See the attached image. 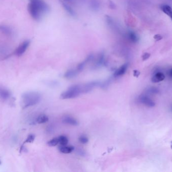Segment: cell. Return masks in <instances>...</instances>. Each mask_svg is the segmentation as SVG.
<instances>
[{"mask_svg": "<svg viewBox=\"0 0 172 172\" xmlns=\"http://www.w3.org/2000/svg\"><path fill=\"white\" fill-rule=\"evenodd\" d=\"M48 120L49 119L47 116L45 115H41L39 116L38 118H37L36 122L38 124H43L48 122Z\"/></svg>", "mask_w": 172, "mask_h": 172, "instance_id": "18", "label": "cell"}, {"mask_svg": "<svg viewBox=\"0 0 172 172\" xmlns=\"http://www.w3.org/2000/svg\"><path fill=\"white\" fill-rule=\"evenodd\" d=\"M171 149H172V141L171 142Z\"/></svg>", "mask_w": 172, "mask_h": 172, "instance_id": "30", "label": "cell"}, {"mask_svg": "<svg viewBox=\"0 0 172 172\" xmlns=\"http://www.w3.org/2000/svg\"><path fill=\"white\" fill-rule=\"evenodd\" d=\"M139 101L140 102L143 103V104L145 105L148 107H152L155 105V103L148 97H146L145 95H140L139 97Z\"/></svg>", "mask_w": 172, "mask_h": 172, "instance_id": "5", "label": "cell"}, {"mask_svg": "<svg viewBox=\"0 0 172 172\" xmlns=\"http://www.w3.org/2000/svg\"><path fill=\"white\" fill-rule=\"evenodd\" d=\"M151 56V54L150 53H145L142 56V58H143V61H145V60H148Z\"/></svg>", "mask_w": 172, "mask_h": 172, "instance_id": "24", "label": "cell"}, {"mask_svg": "<svg viewBox=\"0 0 172 172\" xmlns=\"http://www.w3.org/2000/svg\"><path fill=\"white\" fill-rule=\"evenodd\" d=\"M165 76L163 73L158 72L151 78V81L153 83L159 82L160 81L164 80Z\"/></svg>", "mask_w": 172, "mask_h": 172, "instance_id": "12", "label": "cell"}, {"mask_svg": "<svg viewBox=\"0 0 172 172\" xmlns=\"http://www.w3.org/2000/svg\"><path fill=\"white\" fill-rule=\"evenodd\" d=\"M1 162L0 161V165H1Z\"/></svg>", "mask_w": 172, "mask_h": 172, "instance_id": "32", "label": "cell"}, {"mask_svg": "<svg viewBox=\"0 0 172 172\" xmlns=\"http://www.w3.org/2000/svg\"><path fill=\"white\" fill-rule=\"evenodd\" d=\"M62 122L65 124L68 125H72V126H77L79 124L78 121L73 117L70 116H65L62 119Z\"/></svg>", "mask_w": 172, "mask_h": 172, "instance_id": "8", "label": "cell"}, {"mask_svg": "<svg viewBox=\"0 0 172 172\" xmlns=\"http://www.w3.org/2000/svg\"><path fill=\"white\" fill-rule=\"evenodd\" d=\"M50 7L43 0H29L28 10L34 20H40L43 15L50 11Z\"/></svg>", "mask_w": 172, "mask_h": 172, "instance_id": "1", "label": "cell"}, {"mask_svg": "<svg viewBox=\"0 0 172 172\" xmlns=\"http://www.w3.org/2000/svg\"><path fill=\"white\" fill-rule=\"evenodd\" d=\"M11 95V93L6 88L0 87V99L6 100L8 99Z\"/></svg>", "mask_w": 172, "mask_h": 172, "instance_id": "10", "label": "cell"}, {"mask_svg": "<svg viewBox=\"0 0 172 172\" xmlns=\"http://www.w3.org/2000/svg\"><path fill=\"white\" fill-rule=\"evenodd\" d=\"M0 31L7 36H11L13 34L12 29L6 25H0Z\"/></svg>", "mask_w": 172, "mask_h": 172, "instance_id": "14", "label": "cell"}, {"mask_svg": "<svg viewBox=\"0 0 172 172\" xmlns=\"http://www.w3.org/2000/svg\"><path fill=\"white\" fill-rule=\"evenodd\" d=\"M61 2H62V6L64 7L65 10H66V12L72 16H73V17L76 16V14L74 11V10H73V9L72 8L71 6H69V5L68 4L65 2L63 1H62Z\"/></svg>", "mask_w": 172, "mask_h": 172, "instance_id": "13", "label": "cell"}, {"mask_svg": "<svg viewBox=\"0 0 172 172\" xmlns=\"http://www.w3.org/2000/svg\"><path fill=\"white\" fill-rule=\"evenodd\" d=\"M93 54L89 55L83 62H82L80 63L78 65L77 69V70L79 72L82 71V70H83L84 68H85L86 64H87L88 63L91 61L93 59Z\"/></svg>", "mask_w": 172, "mask_h": 172, "instance_id": "9", "label": "cell"}, {"mask_svg": "<svg viewBox=\"0 0 172 172\" xmlns=\"http://www.w3.org/2000/svg\"><path fill=\"white\" fill-rule=\"evenodd\" d=\"M127 37L129 38V40L133 43H137L139 40V37L133 31H129L127 33Z\"/></svg>", "mask_w": 172, "mask_h": 172, "instance_id": "15", "label": "cell"}, {"mask_svg": "<svg viewBox=\"0 0 172 172\" xmlns=\"http://www.w3.org/2000/svg\"><path fill=\"white\" fill-rule=\"evenodd\" d=\"M140 72L139 71H137V70H135L134 71V73H133V75H134V76L136 77H138V76L140 75Z\"/></svg>", "mask_w": 172, "mask_h": 172, "instance_id": "28", "label": "cell"}, {"mask_svg": "<svg viewBox=\"0 0 172 172\" xmlns=\"http://www.w3.org/2000/svg\"><path fill=\"white\" fill-rule=\"evenodd\" d=\"M30 44V41L29 40H25L16 49L14 52V54L17 56H21L25 52Z\"/></svg>", "mask_w": 172, "mask_h": 172, "instance_id": "4", "label": "cell"}, {"mask_svg": "<svg viewBox=\"0 0 172 172\" xmlns=\"http://www.w3.org/2000/svg\"><path fill=\"white\" fill-rule=\"evenodd\" d=\"M58 138L59 140V144H60V145H67L69 142L67 137L65 135H61L60 136L58 137Z\"/></svg>", "mask_w": 172, "mask_h": 172, "instance_id": "19", "label": "cell"}, {"mask_svg": "<svg viewBox=\"0 0 172 172\" xmlns=\"http://www.w3.org/2000/svg\"><path fill=\"white\" fill-rule=\"evenodd\" d=\"M127 68H128V64L127 63L123 64L115 72L114 74V77L117 78V77H120V76L123 75L127 70Z\"/></svg>", "mask_w": 172, "mask_h": 172, "instance_id": "6", "label": "cell"}, {"mask_svg": "<svg viewBox=\"0 0 172 172\" xmlns=\"http://www.w3.org/2000/svg\"><path fill=\"white\" fill-rule=\"evenodd\" d=\"M79 72L77 70V69H76V70L70 69V70H68L65 73L64 76L66 79H72V78L76 77L78 75Z\"/></svg>", "mask_w": 172, "mask_h": 172, "instance_id": "11", "label": "cell"}, {"mask_svg": "<svg viewBox=\"0 0 172 172\" xmlns=\"http://www.w3.org/2000/svg\"><path fill=\"white\" fill-rule=\"evenodd\" d=\"M58 144H59V140L58 137L52 138L47 142V145L50 147H55Z\"/></svg>", "mask_w": 172, "mask_h": 172, "instance_id": "20", "label": "cell"}, {"mask_svg": "<svg viewBox=\"0 0 172 172\" xmlns=\"http://www.w3.org/2000/svg\"><path fill=\"white\" fill-rule=\"evenodd\" d=\"M91 5L92 8L94 10H98L99 8V6H100L98 0H92L91 3Z\"/></svg>", "mask_w": 172, "mask_h": 172, "instance_id": "21", "label": "cell"}, {"mask_svg": "<svg viewBox=\"0 0 172 172\" xmlns=\"http://www.w3.org/2000/svg\"><path fill=\"white\" fill-rule=\"evenodd\" d=\"M104 54L101 53L99 54L97 60L96 61V66L98 67L99 66H101L104 64Z\"/></svg>", "mask_w": 172, "mask_h": 172, "instance_id": "16", "label": "cell"}, {"mask_svg": "<svg viewBox=\"0 0 172 172\" xmlns=\"http://www.w3.org/2000/svg\"><path fill=\"white\" fill-rule=\"evenodd\" d=\"M75 147L72 145H60L58 147V150L62 154H70L74 151Z\"/></svg>", "mask_w": 172, "mask_h": 172, "instance_id": "7", "label": "cell"}, {"mask_svg": "<svg viewBox=\"0 0 172 172\" xmlns=\"http://www.w3.org/2000/svg\"><path fill=\"white\" fill-rule=\"evenodd\" d=\"M82 94V84H75L69 87L68 90L61 94V98L65 100L76 98Z\"/></svg>", "mask_w": 172, "mask_h": 172, "instance_id": "3", "label": "cell"}, {"mask_svg": "<svg viewBox=\"0 0 172 172\" xmlns=\"http://www.w3.org/2000/svg\"><path fill=\"white\" fill-rule=\"evenodd\" d=\"M154 39L156 40L157 41H159V40H162L163 36H161L160 34H155V36H154Z\"/></svg>", "mask_w": 172, "mask_h": 172, "instance_id": "25", "label": "cell"}, {"mask_svg": "<svg viewBox=\"0 0 172 172\" xmlns=\"http://www.w3.org/2000/svg\"><path fill=\"white\" fill-rule=\"evenodd\" d=\"M171 17V19H172V15L171 16V17Z\"/></svg>", "mask_w": 172, "mask_h": 172, "instance_id": "31", "label": "cell"}, {"mask_svg": "<svg viewBox=\"0 0 172 172\" xmlns=\"http://www.w3.org/2000/svg\"><path fill=\"white\" fill-rule=\"evenodd\" d=\"M161 9L166 14L171 17L172 14V9L170 6L167 5H164L161 7Z\"/></svg>", "mask_w": 172, "mask_h": 172, "instance_id": "17", "label": "cell"}, {"mask_svg": "<svg viewBox=\"0 0 172 172\" xmlns=\"http://www.w3.org/2000/svg\"><path fill=\"white\" fill-rule=\"evenodd\" d=\"M77 152L78 153L79 155H81V156H84L85 155V151H84L82 149H77Z\"/></svg>", "mask_w": 172, "mask_h": 172, "instance_id": "26", "label": "cell"}, {"mask_svg": "<svg viewBox=\"0 0 172 172\" xmlns=\"http://www.w3.org/2000/svg\"><path fill=\"white\" fill-rule=\"evenodd\" d=\"M79 140L82 143L86 144L87 143L89 140H88L87 137L85 135H82L79 137Z\"/></svg>", "mask_w": 172, "mask_h": 172, "instance_id": "22", "label": "cell"}, {"mask_svg": "<svg viewBox=\"0 0 172 172\" xmlns=\"http://www.w3.org/2000/svg\"><path fill=\"white\" fill-rule=\"evenodd\" d=\"M168 75L170 77H172V68L168 72Z\"/></svg>", "mask_w": 172, "mask_h": 172, "instance_id": "29", "label": "cell"}, {"mask_svg": "<svg viewBox=\"0 0 172 172\" xmlns=\"http://www.w3.org/2000/svg\"><path fill=\"white\" fill-rule=\"evenodd\" d=\"M41 100V95L36 91H29L24 93L22 96L21 103L23 108H26L36 105Z\"/></svg>", "mask_w": 172, "mask_h": 172, "instance_id": "2", "label": "cell"}, {"mask_svg": "<svg viewBox=\"0 0 172 172\" xmlns=\"http://www.w3.org/2000/svg\"><path fill=\"white\" fill-rule=\"evenodd\" d=\"M109 5H110V7L112 9H114L115 8V5L114 3H113V2L111 1H109Z\"/></svg>", "mask_w": 172, "mask_h": 172, "instance_id": "27", "label": "cell"}, {"mask_svg": "<svg viewBox=\"0 0 172 172\" xmlns=\"http://www.w3.org/2000/svg\"><path fill=\"white\" fill-rule=\"evenodd\" d=\"M34 140H35V135H33V134H30V135H28V136L27 137V138H26V140L24 142V143H31Z\"/></svg>", "mask_w": 172, "mask_h": 172, "instance_id": "23", "label": "cell"}]
</instances>
